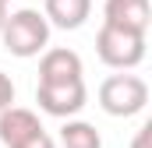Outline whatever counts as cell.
I'll return each mask as SVG.
<instances>
[{"instance_id": "10", "label": "cell", "mask_w": 152, "mask_h": 148, "mask_svg": "<svg viewBox=\"0 0 152 148\" xmlns=\"http://www.w3.org/2000/svg\"><path fill=\"white\" fill-rule=\"evenodd\" d=\"M11 106H14V81L0 71V113L11 110Z\"/></svg>"}, {"instance_id": "11", "label": "cell", "mask_w": 152, "mask_h": 148, "mask_svg": "<svg viewBox=\"0 0 152 148\" xmlns=\"http://www.w3.org/2000/svg\"><path fill=\"white\" fill-rule=\"evenodd\" d=\"M149 141H152V123H142L134 141H131V148H149Z\"/></svg>"}, {"instance_id": "2", "label": "cell", "mask_w": 152, "mask_h": 148, "mask_svg": "<svg viewBox=\"0 0 152 148\" xmlns=\"http://www.w3.org/2000/svg\"><path fill=\"white\" fill-rule=\"evenodd\" d=\"M99 106L110 116H134L149 106V85L138 74H110L99 85Z\"/></svg>"}, {"instance_id": "1", "label": "cell", "mask_w": 152, "mask_h": 148, "mask_svg": "<svg viewBox=\"0 0 152 148\" xmlns=\"http://www.w3.org/2000/svg\"><path fill=\"white\" fill-rule=\"evenodd\" d=\"M0 39L7 46V53L28 60V57H42L50 49V21L42 18V11L36 7H18L7 14L4 28H0Z\"/></svg>"}, {"instance_id": "13", "label": "cell", "mask_w": 152, "mask_h": 148, "mask_svg": "<svg viewBox=\"0 0 152 148\" xmlns=\"http://www.w3.org/2000/svg\"><path fill=\"white\" fill-rule=\"evenodd\" d=\"M7 4H11V0H7Z\"/></svg>"}, {"instance_id": "8", "label": "cell", "mask_w": 152, "mask_h": 148, "mask_svg": "<svg viewBox=\"0 0 152 148\" xmlns=\"http://www.w3.org/2000/svg\"><path fill=\"white\" fill-rule=\"evenodd\" d=\"M88 14H92V0H42V18L50 21V28L75 32L88 21Z\"/></svg>"}, {"instance_id": "6", "label": "cell", "mask_w": 152, "mask_h": 148, "mask_svg": "<svg viewBox=\"0 0 152 148\" xmlns=\"http://www.w3.org/2000/svg\"><path fill=\"white\" fill-rule=\"evenodd\" d=\"M39 134H46V131H42V123H39V116L32 110L11 106V110L0 113V148H25Z\"/></svg>"}, {"instance_id": "7", "label": "cell", "mask_w": 152, "mask_h": 148, "mask_svg": "<svg viewBox=\"0 0 152 148\" xmlns=\"http://www.w3.org/2000/svg\"><path fill=\"white\" fill-rule=\"evenodd\" d=\"M149 21H152L149 0H106L103 4V25H110V28L149 36Z\"/></svg>"}, {"instance_id": "12", "label": "cell", "mask_w": 152, "mask_h": 148, "mask_svg": "<svg viewBox=\"0 0 152 148\" xmlns=\"http://www.w3.org/2000/svg\"><path fill=\"white\" fill-rule=\"evenodd\" d=\"M7 14H11V11H7V0H0V28H4V21H7Z\"/></svg>"}, {"instance_id": "3", "label": "cell", "mask_w": 152, "mask_h": 148, "mask_svg": "<svg viewBox=\"0 0 152 148\" xmlns=\"http://www.w3.org/2000/svg\"><path fill=\"white\" fill-rule=\"evenodd\" d=\"M96 53L106 67L113 71H134L142 60H145V36H134V32H120V28H110L103 25L96 32Z\"/></svg>"}, {"instance_id": "9", "label": "cell", "mask_w": 152, "mask_h": 148, "mask_svg": "<svg viewBox=\"0 0 152 148\" xmlns=\"http://www.w3.org/2000/svg\"><path fill=\"white\" fill-rule=\"evenodd\" d=\"M57 141H60V148H103L99 131H96L88 120H64Z\"/></svg>"}, {"instance_id": "5", "label": "cell", "mask_w": 152, "mask_h": 148, "mask_svg": "<svg viewBox=\"0 0 152 148\" xmlns=\"http://www.w3.org/2000/svg\"><path fill=\"white\" fill-rule=\"evenodd\" d=\"M64 81H85V64L75 49L53 46L39 57V85H64Z\"/></svg>"}, {"instance_id": "4", "label": "cell", "mask_w": 152, "mask_h": 148, "mask_svg": "<svg viewBox=\"0 0 152 148\" xmlns=\"http://www.w3.org/2000/svg\"><path fill=\"white\" fill-rule=\"evenodd\" d=\"M36 102L46 116L57 120H75L88 102L85 81H64V85H36Z\"/></svg>"}]
</instances>
